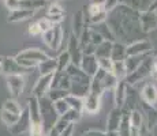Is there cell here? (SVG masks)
<instances>
[{"instance_id":"7a4b0ae2","label":"cell","mask_w":157,"mask_h":136,"mask_svg":"<svg viewBox=\"0 0 157 136\" xmlns=\"http://www.w3.org/2000/svg\"><path fill=\"white\" fill-rule=\"evenodd\" d=\"M40 113H41V123H43V128L44 131L45 129H48L49 131L51 128H52L53 125L56 124V110L55 108H53V105L51 104L49 99L44 98L40 99Z\"/></svg>"},{"instance_id":"f1b7e54d","label":"cell","mask_w":157,"mask_h":136,"mask_svg":"<svg viewBox=\"0 0 157 136\" xmlns=\"http://www.w3.org/2000/svg\"><path fill=\"white\" fill-rule=\"evenodd\" d=\"M53 108H55L56 113L59 114V116H63V114H66L68 110H70V105L67 104V101H66L64 98L59 99V101H55V105H53Z\"/></svg>"},{"instance_id":"d4e9b609","label":"cell","mask_w":157,"mask_h":136,"mask_svg":"<svg viewBox=\"0 0 157 136\" xmlns=\"http://www.w3.org/2000/svg\"><path fill=\"white\" fill-rule=\"evenodd\" d=\"M0 119H2V121L6 125L13 127L14 124L21 119V114H15L13 112H8V110H6V109H2V112H0Z\"/></svg>"},{"instance_id":"e0dca14e","label":"cell","mask_w":157,"mask_h":136,"mask_svg":"<svg viewBox=\"0 0 157 136\" xmlns=\"http://www.w3.org/2000/svg\"><path fill=\"white\" fill-rule=\"evenodd\" d=\"M34 15V11L32 10H26V8H18L15 11H11L8 14L7 22L10 23H15V22H21V20H26L29 18H32Z\"/></svg>"},{"instance_id":"b9f144b4","label":"cell","mask_w":157,"mask_h":136,"mask_svg":"<svg viewBox=\"0 0 157 136\" xmlns=\"http://www.w3.org/2000/svg\"><path fill=\"white\" fill-rule=\"evenodd\" d=\"M107 136H119V134H117V131H108Z\"/></svg>"},{"instance_id":"bcb514c9","label":"cell","mask_w":157,"mask_h":136,"mask_svg":"<svg viewBox=\"0 0 157 136\" xmlns=\"http://www.w3.org/2000/svg\"><path fill=\"white\" fill-rule=\"evenodd\" d=\"M153 59H155V60H156V61H157V56H156V57H153Z\"/></svg>"},{"instance_id":"277c9868","label":"cell","mask_w":157,"mask_h":136,"mask_svg":"<svg viewBox=\"0 0 157 136\" xmlns=\"http://www.w3.org/2000/svg\"><path fill=\"white\" fill-rule=\"evenodd\" d=\"M25 78L23 75H7V87L10 91V97L17 99L22 95L25 89Z\"/></svg>"},{"instance_id":"5b68a950","label":"cell","mask_w":157,"mask_h":136,"mask_svg":"<svg viewBox=\"0 0 157 136\" xmlns=\"http://www.w3.org/2000/svg\"><path fill=\"white\" fill-rule=\"evenodd\" d=\"M101 95L98 93H93L89 91L87 95L83 98V109L82 113H87V114H96L100 110L101 106Z\"/></svg>"},{"instance_id":"f35d334b","label":"cell","mask_w":157,"mask_h":136,"mask_svg":"<svg viewBox=\"0 0 157 136\" xmlns=\"http://www.w3.org/2000/svg\"><path fill=\"white\" fill-rule=\"evenodd\" d=\"M83 136H107V134L102 131H97V129H87Z\"/></svg>"},{"instance_id":"ee69618b","label":"cell","mask_w":157,"mask_h":136,"mask_svg":"<svg viewBox=\"0 0 157 136\" xmlns=\"http://www.w3.org/2000/svg\"><path fill=\"white\" fill-rule=\"evenodd\" d=\"M145 136H152V134H146V135H145Z\"/></svg>"},{"instance_id":"836d02e7","label":"cell","mask_w":157,"mask_h":136,"mask_svg":"<svg viewBox=\"0 0 157 136\" xmlns=\"http://www.w3.org/2000/svg\"><path fill=\"white\" fill-rule=\"evenodd\" d=\"M30 136H44V128L43 124H30Z\"/></svg>"},{"instance_id":"6da1fadb","label":"cell","mask_w":157,"mask_h":136,"mask_svg":"<svg viewBox=\"0 0 157 136\" xmlns=\"http://www.w3.org/2000/svg\"><path fill=\"white\" fill-rule=\"evenodd\" d=\"M152 64H153V56H152V52L149 53V56H146L144 59V61L138 65V68L135 69L134 72L127 75V84L132 86V84L138 83V82L144 80L147 75H150V71H152Z\"/></svg>"},{"instance_id":"4dcf8cb0","label":"cell","mask_w":157,"mask_h":136,"mask_svg":"<svg viewBox=\"0 0 157 136\" xmlns=\"http://www.w3.org/2000/svg\"><path fill=\"white\" fill-rule=\"evenodd\" d=\"M70 93L67 90H62V89H52L49 93V99L51 101H59V99L66 98Z\"/></svg>"},{"instance_id":"2e32d148","label":"cell","mask_w":157,"mask_h":136,"mask_svg":"<svg viewBox=\"0 0 157 136\" xmlns=\"http://www.w3.org/2000/svg\"><path fill=\"white\" fill-rule=\"evenodd\" d=\"M122 116H123V112H122V109H119V108H113L112 110L109 112L108 120H107L108 131H117V128H119V125H120V121H122Z\"/></svg>"},{"instance_id":"ab89813d","label":"cell","mask_w":157,"mask_h":136,"mask_svg":"<svg viewBox=\"0 0 157 136\" xmlns=\"http://www.w3.org/2000/svg\"><path fill=\"white\" fill-rule=\"evenodd\" d=\"M72 131H74V124H70L63 132H60L59 136H72Z\"/></svg>"},{"instance_id":"5bb4252c","label":"cell","mask_w":157,"mask_h":136,"mask_svg":"<svg viewBox=\"0 0 157 136\" xmlns=\"http://www.w3.org/2000/svg\"><path fill=\"white\" fill-rule=\"evenodd\" d=\"M30 127V119H29V112L23 110L22 114H21V119L18 120L17 123L14 124L13 127H10V132L13 135H19L22 132H25Z\"/></svg>"},{"instance_id":"7bdbcfd3","label":"cell","mask_w":157,"mask_h":136,"mask_svg":"<svg viewBox=\"0 0 157 136\" xmlns=\"http://www.w3.org/2000/svg\"><path fill=\"white\" fill-rule=\"evenodd\" d=\"M48 2H49V3H57L59 0H48Z\"/></svg>"},{"instance_id":"52a82bcc","label":"cell","mask_w":157,"mask_h":136,"mask_svg":"<svg viewBox=\"0 0 157 136\" xmlns=\"http://www.w3.org/2000/svg\"><path fill=\"white\" fill-rule=\"evenodd\" d=\"M14 59L15 60H32V61L43 63L45 60L49 59V56L45 52H43L41 49H38V48H29V49L19 52Z\"/></svg>"},{"instance_id":"ba28073f","label":"cell","mask_w":157,"mask_h":136,"mask_svg":"<svg viewBox=\"0 0 157 136\" xmlns=\"http://www.w3.org/2000/svg\"><path fill=\"white\" fill-rule=\"evenodd\" d=\"M140 23L142 33H149L157 27V13L152 10L140 13Z\"/></svg>"},{"instance_id":"7402d4cb","label":"cell","mask_w":157,"mask_h":136,"mask_svg":"<svg viewBox=\"0 0 157 136\" xmlns=\"http://www.w3.org/2000/svg\"><path fill=\"white\" fill-rule=\"evenodd\" d=\"M38 69H40V74L41 75H51V74H55L57 71V60L56 59H48L45 61L40 63L38 64Z\"/></svg>"},{"instance_id":"d6986e66","label":"cell","mask_w":157,"mask_h":136,"mask_svg":"<svg viewBox=\"0 0 157 136\" xmlns=\"http://www.w3.org/2000/svg\"><path fill=\"white\" fill-rule=\"evenodd\" d=\"M126 59V45L122 42L115 41L112 44V50H111V60L112 61H123Z\"/></svg>"},{"instance_id":"d590c367","label":"cell","mask_w":157,"mask_h":136,"mask_svg":"<svg viewBox=\"0 0 157 136\" xmlns=\"http://www.w3.org/2000/svg\"><path fill=\"white\" fill-rule=\"evenodd\" d=\"M119 4H120V0H107V2L104 3V8L107 13H111V11L115 10Z\"/></svg>"},{"instance_id":"484cf974","label":"cell","mask_w":157,"mask_h":136,"mask_svg":"<svg viewBox=\"0 0 157 136\" xmlns=\"http://www.w3.org/2000/svg\"><path fill=\"white\" fill-rule=\"evenodd\" d=\"M56 60H57V71L56 72H64L68 65L71 64V57H70V54H68L67 50L60 53V56L57 57Z\"/></svg>"},{"instance_id":"ffe728a7","label":"cell","mask_w":157,"mask_h":136,"mask_svg":"<svg viewBox=\"0 0 157 136\" xmlns=\"http://www.w3.org/2000/svg\"><path fill=\"white\" fill-rule=\"evenodd\" d=\"M146 57V54H141V56H131V57H126L124 59V67H126V74H131L135 69L138 68V65L144 61L142 59ZM126 75V76H127Z\"/></svg>"},{"instance_id":"8d00e7d4","label":"cell","mask_w":157,"mask_h":136,"mask_svg":"<svg viewBox=\"0 0 157 136\" xmlns=\"http://www.w3.org/2000/svg\"><path fill=\"white\" fill-rule=\"evenodd\" d=\"M4 4H6V7L10 10V13H11V11L18 10V8H21L19 0H4Z\"/></svg>"},{"instance_id":"ac0fdd59","label":"cell","mask_w":157,"mask_h":136,"mask_svg":"<svg viewBox=\"0 0 157 136\" xmlns=\"http://www.w3.org/2000/svg\"><path fill=\"white\" fill-rule=\"evenodd\" d=\"M142 110H144L142 114H145V120H146V124H147V129H152L153 125L157 123V109L144 102Z\"/></svg>"},{"instance_id":"9c48e42d","label":"cell","mask_w":157,"mask_h":136,"mask_svg":"<svg viewBox=\"0 0 157 136\" xmlns=\"http://www.w3.org/2000/svg\"><path fill=\"white\" fill-rule=\"evenodd\" d=\"M52 78H53V74H51V75H41V78L36 82L34 87H33L32 95L37 97V98L44 97L48 91H49V89H51Z\"/></svg>"},{"instance_id":"d6a6232c","label":"cell","mask_w":157,"mask_h":136,"mask_svg":"<svg viewBox=\"0 0 157 136\" xmlns=\"http://www.w3.org/2000/svg\"><path fill=\"white\" fill-rule=\"evenodd\" d=\"M43 41L47 46H49L52 49V45H53V27H51L49 30H47L45 33H43Z\"/></svg>"},{"instance_id":"9a60e30c","label":"cell","mask_w":157,"mask_h":136,"mask_svg":"<svg viewBox=\"0 0 157 136\" xmlns=\"http://www.w3.org/2000/svg\"><path fill=\"white\" fill-rule=\"evenodd\" d=\"M85 25H86V19H85V17H83V10L75 11L74 17H72V34L79 38L83 31Z\"/></svg>"},{"instance_id":"7dc6e473","label":"cell","mask_w":157,"mask_h":136,"mask_svg":"<svg viewBox=\"0 0 157 136\" xmlns=\"http://www.w3.org/2000/svg\"><path fill=\"white\" fill-rule=\"evenodd\" d=\"M155 11H156V13H157V10H155Z\"/></svg>"},{"instance_id":"603a6c76","label":"cell","mask_w":157,"mask_h":136,"mask_svg":"<svg viewBox=\"0 0 157 136\" xmlns=\"http://www.w3.org/2000/svg\"><path fill=\"white\" fill-rule=\"evenodd\" d=\"M19 6H21V8L32 10L36 13L37 10L48 6V0H19Z\"/></svg>"},{"instance_id":"8fae6325","label":"cell","mask_w":157,"mask_h":136,"mask_svg":"<svg viewBox=\"0 0 157 136\" xmlns=\"http://www.w3.org/2000/svg\"><path fill=\"white\" fill-rule=\"evenodd\" d=\"M2 72H6L7 75H22L26 72L25 68H22L14 57H3L2 61Z\"/></svg>"},{"instance_id":"4316f807","label":"cell","mask_w":157,"mask_h":136,"mask_svg":"<svg viewBox=\"0 0 157 136\" xmlns=\"http://www.w3.org/2000/svg\"><path fill=\"white\" fill-rule=\"evenodd\" d=\"M64 99L67 101V104L70 105V109H74V110L82 113V109H83V99L82 98H79V97H75V95H72V94H68Z\"/></svg>"},{"instance_id":"3957f363","label":"cell","mask_w":157,"mask_h":136,"mask_svg":"<svg viewBox=\"0 0 157 136\" xmlns=\"http://www.w3.org/2000/svg\"><path fill=\"white\" fill-rule=\"evenodd\" d=\"M153 49V44L149 40H137L126 46V57L131 56H141V54H147Z\"/></svg>"},{"instance_id":"f546056e","label":"cell","mask_w":157,"mask_h":136,"mask_svg":"<svg viewBox=\"0 0 157 136\" xmlns=\"http://www.w3.org/2000/svg\"><path fill=\"white\" fill-rule=\"evenodd\" d=\"M53 15H64V10L59 3H49L47 10V17H53Z\"/></svg>"},{"instance_id":"f6af8a7d","label":"cell","mask_w":157,"mask_h":136,"mask_svg":"<svg viewBox=\"0 0 157 136\" xmlns=\"http://www.w3.org/2000/svg\"><path fill=\"white\" fill-rule=\"evenodd\" d=\"M0 72H2V63H0Z\"/></svg>"},{"instance_id":"60d3db41","label":"cell","mask_w":157,"mask_h":136,"mask_svg":"<svg viewBox=\"0 0 157 136\" xmlns=\"http://www.w3.org/2000/svg\"><path fill=\"white\" fill-rule=\"evenodd\" d=\"M150 131H152V136H157V123L153 125V128Z\"/></svg>"},{"instance_id":"1f68e13d","label":"cell","mask_w":157,"mask_h":136,"mask_svg":"<svg viewBox=\"0 0 157 136\" xmlns=\"http://www.w3.org/2000/svg\"><path fill=\"white\" fill-rule=\"evenodd\" d=\"M102 11H105L104 8V4H100V3H96V2H92L89 4V7H87V13H89V18L94 17V15L102 13Z\"/></svg>"},{"instance_id":"30bf717a","label":"cell","mask_w":157,"mask_h":136,"mask_svg":"<svg viewBox=\"0 0 157 136\" xmlns=\"http://www.w3.org/2000/svg\"><path fill=\"white\" fill-rule=\"evenodd\" d=\"M115 108L122 109L124 106V102L127 99V82L124 79L117 80L116 86H115Z\"/></svg>"},{"instance_id":"8992f818","label":"cell","mask_w":157,"mask_h":136,"mask_svg":"<svg viewBox=\"0 0 157 136\" xmlns=\"http://www.w3.org/2000/svg\"><path fill=\"white\" fill-rule=\"evenodd\" d=\"M67 52L71 57V63L79 67L81 61H82V49H81L79 45V40L78 37H75L74 34H70V38H68V45H67Z\"/></svg>"},{"instance_id":"4fadbf2b","label":"cell","mask_w":157,"mask_h":136,"mask_svg":"<svg viewBox=\"0 0 157 136\" xmlns=\"http://www.w3.org/2000/svg\"><path fill=\"white\" fill-rule=\"evenodd\" d=\"M141 97H142V101L145 104L150 105V106H155L157 102V87L153 83H146L144 86L142 91H141Z\"/></svg>"},{"instance_id":"44dd1931","label":"cell","mask_w":157,"mask_h":136,"mask_svg":"<svg viewBox=\"0 0 157 136\" xmlns=\"http://www.w3.org/2000/svg\"><path fill=\"white\" fill-rule=\"evenodd\" d=\"M112 44L111 41H104L96 48L94 56L96 59H111V50H112Z\"/></svg>"},{"instance_id":"74e56055","label":"cell","mask_w":157,"mask_h":136,"mask_svg":"<svg viewBox=\"0 0 157 136\" xmlns=\"http://www.w3.org/2000/svg\"><path fill=\"white\" fill-rule=\"evenodd\" d=\"M29 34L30 35H41L43 33H41V30H40V27H38L37 25V22H33V23H30V26H29Z\"/></svg>"},{"instance_id":"cb8c5ba5","label":"cell","mask_w":157,"mask_h":136,"mask_svg":"<svg viewBox=\"0 0 157 136\" xmlns=\"http://www.w3.org/2000/svg\"><path fill=\"white\" fill-rule=\"evenodd\" d=\"M128 121L130 127L135 129H141L142 128V121H144V114L140 110H131L128 114Z\"/></svg>"},{"instance_id":"e575fe53","label":"cell","mask_w":157,"mask_h":136,"mask_svg":"<svg viewBox=\"0 0 157 136\" xmlns=\"http://www.w3.org/2000/svg\"><path fill=\"white\" fill-rule=\"evenodd\" d=\"M36 22H37L38 27H40L41 33H45V31H47V30H49L51 27H53V25L49 22V19H48L47 17H45V18H41V19L36 20Z\"/></svg>"},{"instance_id":"83f0119b","label":"cell","mask_w":157,"mask_h":136,"mask_svg":"<svg viewBox=\"0 0 157 136\" xmlns=\"http://www.w3.org/2000/svg\"><path fill=\"white\" fill-rule=\"evenodd\" d=\"M2 109H6V110H8V112H13V113H15V114H22V112H23L22 106L18 104V101L17 99H13V98L7 99V101L3 104Z\"/></svg>"},{"instance_id":"7c38bea8","label":"cell","mask_w":157,"mask_h":136,"mask_svg":"<svg viewBox=\"0 0 157 136\" xmlns=\"http://www.w3.org/2000/svg\"><path fill=\"white\" fill-rule=\"evenodd\" d=\"M79 67L83 72H86L89 76H93L98 69V63H97L96 56L94 54H83Z\"/></svg>"}]
</instances>
